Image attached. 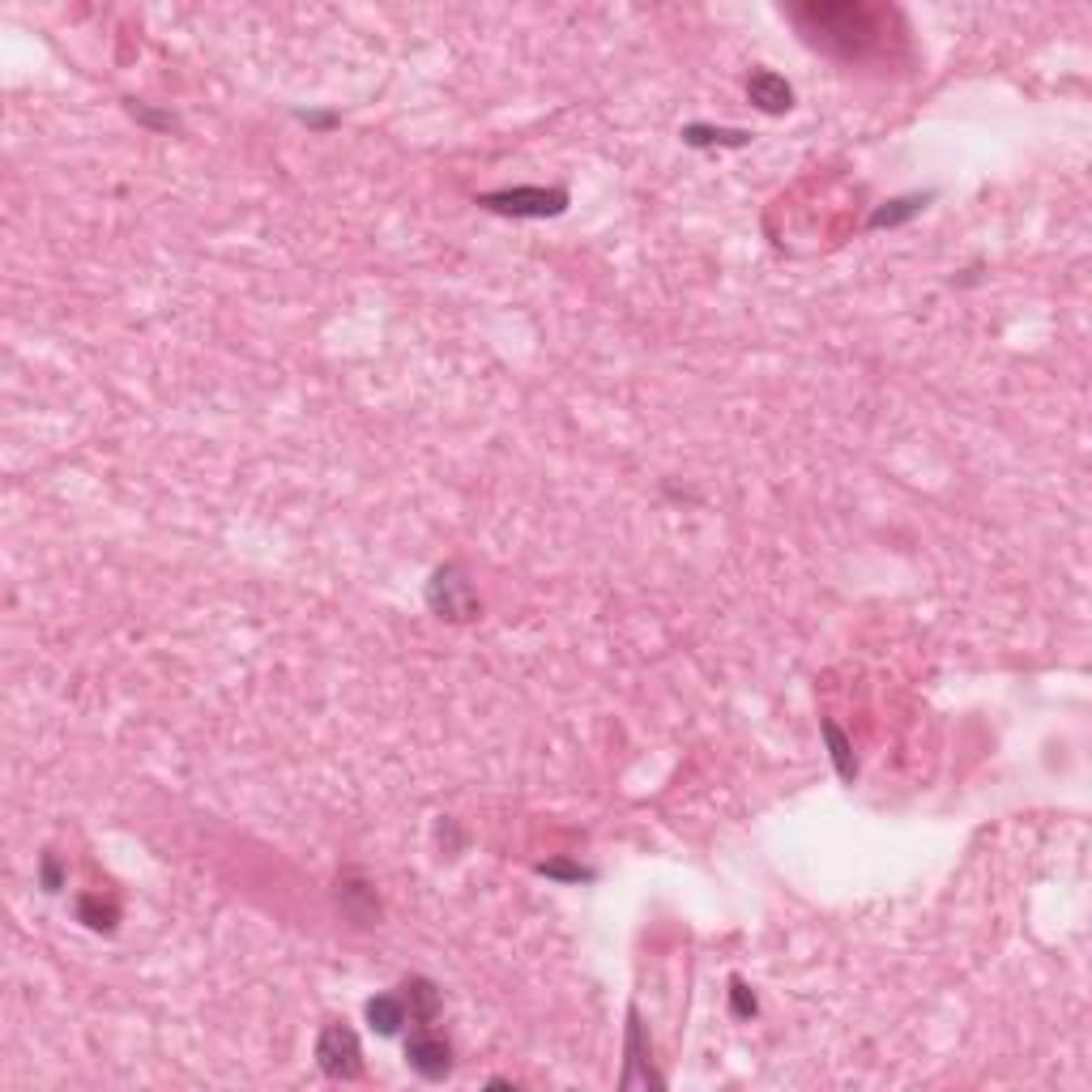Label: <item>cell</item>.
Returning a JSON list of instances; mask_svg holds the SVG:
<instances>
[{"label": "cell", "instance_id": "1", "mask_svg": "<svg viewBox=\"0 0 1092 1092\" xmlns=\"http://www.w3.org/2000/svg\"><path fill=\"white\" fill-rule=\"evenodd\" d=\"M568 188H542V184H516V188H496V192H483L478 205L487 214H500V218H560L568 210Z\"/></svg>", "mask_w": 1092, "mask_h": 1092}, {"label": "cell", "instance_id": "2", "mask_svg": "<svg viewBox=\"0 0 1092 1092\" xmlns=\"http://www.w3.org/2000/svg\"><path fill=\"white\" fill-rule=\"evenodd\" d=\"M427 606L435 619L444 623H470L478 619L483 602H478V589L470 581V572L461 564H440L427 581Z\"/></svg>", "mask_w": 1092, "mask_h": 1092}, {"label": "cell", "instance_id": "3", "mask_svg": "<svg viewBox=\"0 0 1092 1092\" xmlns=\"http://www.w3.org/2000/svg\"><path fill=\"white\" fill-rule=\"evenodd\" d=\"M316 1067L329 1076V1080H359L363 1076V1046H359V1033L350 1024H325L321 1037H316Z\"/></svg>", "mask_w": 1092, "mask_h": 1092}, {"label": "cell", "instance_id": "4", "mask_svg": "<svg viewBox=\"0 0 1092 1092\" xmlns=\"http://www.w3.org/2000/svg\"><path fill=\"white\" fill-rule=\"evenodd\" d=\"M623 1076H619V1089H666V1080L653 1071V1050H649V1037H645V1020L641 1011H628V1037H623Z\"/></svg>", "mask_w": 1092, "mask_h": 1092}, {"label": "cell", "instance_id": "5", "mask_svg": "<svg viewBox=\"0 0 1092 1092\" xmlns=\"http://www.w3.org/2000/svg\"><path fill=\"white\" fill-rule=\"evenodd\" d=\"M406 1063H410V1071L419 1076V1080H444L448 1071H453V1046H448V1037H440V1033H431L427 1024H419L410 1037H406Z\"/></svg>", "mask_w": 1092, "mask_h": 1092}, {"label": "cell", "instance_id": "6", "mask_svg": "<svg viewBox=\"0 0 1092 1092\" xmlns=\"http://www.w3.org/2000/svg\"><path fill=\"white\" fill-rule=\"evenodd\" d=\"M747 98L756 103L764 116H785V111L794 107V85L785 82L781 73H772V69H752V78H747Z\"/></svg>", "mask_w": 1092, "mask_h": 1092}, {"label": "cell", "instance_id": "7", "mask_svg": "<svg viewBox=\"0 0 1092 1092\" xmlns=\"http://www.w3.org/2000/svg\"><path fill=\"white\" fill-rule=\"evenodd\" d=\"M337 905L346 909L350 922H359V926L380 922V901H376V892H372L367 884H354V875H341V879H337Z\"/></svg>", "mask_w": 1092, "mask_h": 1092}, {"label": "cell", "instance_id": "8", "mask_svg": "<svg viewBox=\"0 0 1092 1092\" xmlns=\"http://www.w3.org/2000/svg\"><path fill=\"white\" fill-rule=\"evenodd\" d=\"M402 1003H406V1011H410V1020L415 1024H431L435 1015H440V1008H444V995H440V986L431 982V978H406L402 982Z\"/></svg>", "mask_w": 1092, "mask_h": 1092}, {"label": "cell", "instance_id": "9", "mask_svg": "<svg viewBox=\"0 0 1092 1092\" xmlns=\"http://www.w3.org/2000/svg\"><path fill=\"white\" fill-rule=\"evenodd\" d=\"M934 201V192H909V197H892V201H884L871 218H866V227L871 231H884V227H901V223H909V218H918L926 205Z\"/></svg>", "mask_w": 1092, "mask_h": 1092}, {"label": "cell", "instance_id": "10", "mask_svg": "<svg viewBox=\"0 0 1092 1092\" xmlns=\"http://www.w3.org/2000/svg\"><path fill=\"white\" fill-rule=\"evenodd\" d=\"M367 1024H372V1033H380V1037H397L402 1033V1024L410 1020V1011L402 1003V995H376V999H367Z\"/></svg>", "mask_w": 1092, "mask_h": 1092}, {"label": "cell", "instance_id": "11", "mask_svg": "<svg viewBox=\"0 0 1092 1092\" xmlns=\"http://www.w3.org/2000/svg\"><path fill=\"white\" fill-rule=\"evenodd\" d=\"M683 141L691 150H709V146H747L752 133L747 129H722V124H687L683 129Z\"/></svg>", "mask_w": 1092, "mask_h": 1092}, {"label": "cell", "instance_id": "12", "mask_svg": "<svg viewBox=\"0 0 1092 1092\" xmlns=\"http://www.w3.org/2000/svg\"><path fill=\"white\" fill-rule=\"evenodd\" d=\"M824 730V743H828V756H833V768H837L840 781H853L858 777V759H853V743L840 734L837 722H820Z\"/></svg>", "mask_w": 1092, "mask_h": 1092}, {"label": "cell", "instance_id": "13", "mask_svg": "<svg viewBox=\"0 0 1092 1092\" xmlns=\"http://www.w3.org/2000/svg\"><path fill=\"white\" fill-rule=\"evenodd\" d=\"M78 918H82L90 930H103V934H111L116 922H120V909H116V901H103V896H82L78 901Z\"/></svg>", "mask_w": 1092, "mask_h": 1092}, {"label": "cell", "instance_id": "14", "mask_svg": "<svg viewBox=\"0 0 1092 1092\" xmlns=\"http://www.w3.org/2000/svg\"><path fill=\"white\" fill-rule=\"evenodd\" d=\"M124 111L137 120V124H146V129H154V133H179L184 124H179V116H171V111H154L150 103H141V98H124Z\"/></svg>", "mask_w": 1092, "mask_h": 1092}, {"label": "cell", "instance_id": "15", "mask_svg": "<svg viewBox=\"0 0 1092 1092\" xmlns=\"http://www.w3.org/2000/svg\"><path fill=\"white\" fill-rule=\"evenodd\" d=\"M538 875H547V879H560V884H589V879H597V871H593V866H581V862H564V858H555V862H538Z\"/></svg>", "mask_w": 1092, "mask_h": 1092}, {"label": "cell", "instance_id": "16", "mask_svg": "<svg viewBox=\"0 0 1092 1092\" xmlns=\"http://www.w3.org/2000/svg\"><path fill=\"white\" fill-rule=\"evenodd\" d=\"M65 884H69V866L48 849V853L39 858V888H43L48 896H56V892H65Z\"/></svg>", "mask_w": 1092, "mask_h": 1092}, {"label": "cell", "instance_id": "17", "mask_svg": "<svg viewBox=\"0 0 1092 1092\" xmlns=\"http://www.w3.org/2000/svg\"><path fill=\"white\" fill-rule=\"evenodd\" d=\"M730 1011H734V1020H752L759 1011V999L743 978H730Z\"/></svg>", "mask_w": 1092, "mask_h": 1092}, {"label": "cell", "instance_id": "18", "mask_svg": "<svg viewBox=\"0 0 1092 1092\" xmlns=\"http://www.w3.org/2000/svg\"><path fill=\"white\" fill-rule=\"evenodd\" d=\"M295 120H304L308 129H334V124H341V116H334V111H295Z\"/></svg>", "mask_w": 1092, "mask_h": 1092}]
</instances>
